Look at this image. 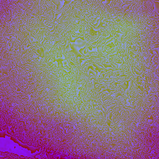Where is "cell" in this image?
<instances>
[{"mask_svg":"<svg viewBox=\"0 0 159 159\" xmlns=\"http://www.w3.org/2000/svg\"><path fill=\"white\" fill-rule=\"evenodd\" d=\"M11 129L22 142L47 150L64 145L70 134L66 125L53 121L16 119Z\"/></svg>","mask_w":159,"mask_h":159,"instance_id":"6da1fadb","label":"cell"}]
</instances>
